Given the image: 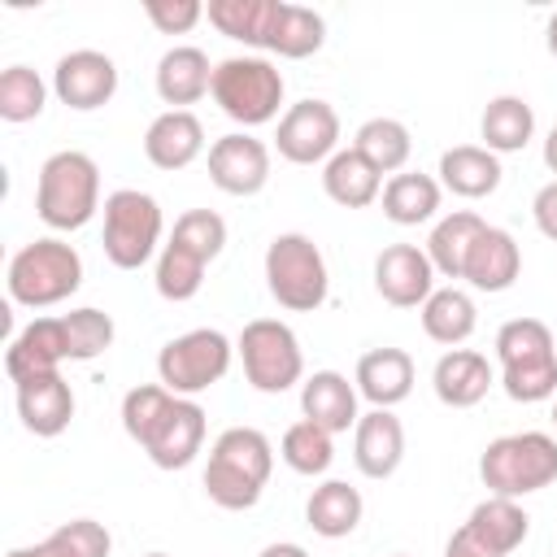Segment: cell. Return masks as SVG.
<instances>
[{"instance_id": "1", "label": "cell", "mask_w": 557, "mask_h": 557, "mask_svg": "<svg viewBox=\"0 0 557 557\" xmlns=\"http://www.w3.org/2000/svg\"><path fill=\"white\" fill-rule=\"evenodd\" d=\"M122 426L157 470H183L205 448V409L161 383H139L122 396Z\"/></svg>"}, {"instance_id": "2", "label": "cell", "mask_w": 557, "mask_h": 557, "mask_svg": "<svg viewBox=\"0 0 557 557\" xmlns=\"http://www.w3.org/2000/svg\"><path fill=\"white\" fill-rule=\"evenodd\" d=\"M270 470H274V444L257 426H226L209 448V466L200 483L218 509L239 513L261 500Z\"/></svg>"}, {"instance_id": "3", "label": "cell", "mask_w": 557, "mask_h": 557, "mask_svg": "<svg viewBox=\"0 0 557 557\" xmlns=\"http://www.w3.org/2000/svg\"><path fill=\"white\" fill-rule=\"evenodd\" d=\"M500 387L518 405H540L557 396V339L540 318H509L496 331Z\"/></svg>"}, {"instance_id": "4", "label": "cell", "mask_w": 557, "mask_h": 557, "mask_svg": "<svg viewBox=\"0 0 557 557\" xmlns=\"http://www.w3.org/2000/svg\"><path fill=\"white\" fill-rule=\"evenodd\" d=\"M100 209V165L78 152L61 148L39 165L35 178V213L52 231H78Z\"/></svg>"}, {"instance_id": "5", "label": "cell", "mask_w": 557, "mask_h": 557, "mask_svg": "<svg viewBox=\"0 0 557 557\" xmlns=\"http://www.w3.org/2000/svg\"><path fill=\"white\" fill-rule=\"evenodd\" d=\"M479 479L487 496L522 500L548 483H557V440L548 431H518L500 435L479 457Z\"/></svg>"}, {"instance_id": "6", "label": "cell", "mask_w": 557, "mask_h": 557, "mask_svg": "<svg viewBox=\"0 0 557 557\" xmlns=\"http://www.w3.org/2000/svg\"><path fill=\"white\" fill-rule=\"evenodd\" d=\"M4 283H9V300L13 305L48 309V305L70 300L83 287V257H78L74 244H65L57 235H44V239H35V244L13 252Z\"/></svg>"}, {"instance_id": "7", "label": "cell", "mask_w": 557, "mask_h": 557, "mask_svg": "<svg viewBox=\"0 0 557 557\" xmlns=\"http://www.w3.org/2000/svg\"><path fill=\"white\" fill-rule=\"evenodd\" d=\"M265 287L292 313L322 309L326 292H331V274H326L322 248L309 235H300V231L274 235L270 248H265Z\"/></svg>"}, {"instance_id": "8", "label": "cell", "mask_w": 557, "mask_h": 557, "mask_svg": "<svg viewBox=\"0 0 557 557\" xmlns=\"http://www.w3.org/2000/svg\"><path fill=\"white\" fill-rule=\"evenodd\" d=\"M218 109L239 122L244 131L248 126H265L278 117V104H283V74L270 57H226L213 65V91Z\"/></svg>"}, {"instance_id": "9", "label": "cell", "mask_w": 557, "mask_h": 557, "mask_svg": "<svg viewBox=\"0 0 557 557\" xmlns=\"http://www.w3.org/2000/svg\"><path fill=\"white\" fill-rule=\"evenodd\" d=\"M165 218L157 196L139 191V187H117L104 196V257L117 270H139L144 261H152L157 244H161Z\"/></svg>"}, {"instance_id": "10", "label": "cell", "mask_w": 557, "mask_h": 557, "mask_svg": "<svg viewBox=\"0 0 557 557\" xmlns=\"http://www.w3.org/2000/svg\"><path fill=\"white\" fill-rule=\"evenodd\" d=\"M231 357H235V344L222 331H213V326L183 331L170 344H161V352H157V383L170 387L174 396H200V392H209L213 383L226 379Z\"/></svg>"}, {"instance_id": "11", "label": "cell", "mask_w": 557, "mask_h": 557, "mask_svg": "<svg viewBox=\"0 0 557 557\" xmlns=\"http://www.w3.org/2000/svg\"><path fill=\"white\" fill-rule=\"evenodd\" d=\"M235 352L244 361V379L265 392V396H278L287 387H296L305 379V352H300V339L287 322L278 318H252L239 339H235Z\"/></svg>"}, {"instance_id": "12", "label": "cell", "mask_w": 557, "mask_h": 557, "mask_svg": "<svg viewBox=\"0 0 557 557\" xmlns=\"http://www.w3.org/2000/svg\"><path fill=\"white\" fill-rule=\"evenodd\" d=\"M274 148L292 165H318V161L326 165L339 152V113L313 96L287 104V113L278 117V131H274Z\"/></svg>"}, {"instance_id": "13", "label": "cell", "mask_w": 557, "mask_h": 557, "mask_svg": "<svg viewBox=\"0 0 557 557\" xmlns=\"http://www.w3.org/2000/svg\"><path fill=\"white\" fill-rule=\"evenodd\" d=\"M209 183L226 196H257L270 183V148L248 135L231 131L209 144Z\"/></svg>"}, {"instance_id": "14", "label": "cell", "mask_w": 557, "mask_h": 557, "mask_svg": "<svg viewBox=\"0 0 557 557\" xmlns=\"http://www.w3.org/2000/svg\"><path fill=\"white\" fill-rule=\"evenodd\" d=\"M52 91L65 109H78V113H91L100 104L113 100L117 91V65L113 57L96 52V48H74L57 61L52 70Z\"/></svg>"}, {"instance_id": "15", "label": "cell", "mask_w": 557, "mask_h": 557, "mask_svg": "<svg viewBox=\"0 0 557 557\" xmlns=\"http://www.w3.org/2000/svg\"><path fill=\"white\" fill-rule=\"evenodd\" d=\"M374 292L392 309H422L435 292V265L418 244H387L374 257Z\"/></svg>"}, {"instance_id": "16", "label": "cell", "mask_w": 557, "mask_h": 557, "mask_svg": "<svg viewBox=\"0 0 557 557\" xmlns=\"http://www.w3.org/2000/svg\"><path fill=\"white\" fill-rule=\"evenodd\" d=\"M61 361H70V339H65L61 318L26 322L4 348V374H9L13 387L26 383V379H39V374H57Z\"/></svg>"}, {"instance_id": "17", "label": "cell", "mask_w": 557, "mask_h": 557, "mask_svg": "<svg viewBox=\"0 0 557 557\" xmlns=\"http://www.w3.org/2000/svg\"><path fill=\"white\" fill-rule=\"evenodd\" d=\"M352 461L366 479H392L405 461V426L392 409H370L352 426Z\"/></svg>"}, {"instance_id": "18", "label": "cell", "mask_w": 557, "mask_h": 557, "mask_svg": "<svg viewBox=\"0 0 557 557\" xmlns=\"http://www.w3.org/2000/svg\"><path fill=\"white\" fill-rule=\"evenodd\" d=\"M205 152V126L191 109H165L144 131V157L157 170H187Z\"/></svg>"}, {"instance_id": "19", "label": "cell", "mask_w": 557, "mask_h": 557, "mask_svg": "<svg viewBox=\"0 0 557 557\" xmlns=\"http://www.w3.org/2000/svg\"><path fill=\"white\" fill-rule=\"evenodd\" d=\"M492 383H496V370H492V361H487L483 352H474V348H448V352L435 361V370H431V387H435L440 405H448V409H470V405H479Z\"/></svg>"}, {"instance_id": "20", "label": "cell", "mask_w": 557, "mask_h": 557, "mask_svg": "<svg viewBox=\"0 0 557 557\" xmlns=\"http://www.w3.org/2000/svg\"><path fill=\"white\" fill-rule=\"evenodd\" d=\"M13 392H17V418H22V426H26L30 435L52 440V435H61V431L70 426V418H74V392H70V383L61 379V370H57V374L26 379V383H17Z\"/></svg>"}, {"instance_id": "21", "label": "cell", "mask_w": 557, "mask_h": 557, "mask_svg": "<svg viewBox=\"0 0 557 557\" xmlns=\"http://www.w3.org/2000/svg\"><path fill=\"white\" fill-rule=\"evenodd\" d=\"M522 274V248L505 226H483V235L474 239L470 257H466V283L474 292H509Z\"/></svg>"}, {"instance_id": "22", "label": "cell", "mask_w": 557, "mask_h": 557, "mask_svg": "<svg viewBox=\"0 0 557 557\" xmlns=\"http://www.w3.org/2000/svg\"><path fill=\"white\" fill-rule=\"evenodd\" d=\"M352 383L374 409H392L413 392V357L405 348H370L361 352Z\"/></svg>"}, {"instance_id": "23", "label": "cell", "mask_w": 557, "mask_h": 557, "mask_svg": "<svg viewBox=\"0 0 557 557\" xmlns=\"http://www.w3.org/2000/svg\"><path fill=\"white\" fill-rule=\"evenodd\" d=\"M283 4H287V0H209L205 17H209L226 39L270 52L274 30H278V17H283Z\"/></svg>"}, {"instance_id": "24", "label": "cell", "mask_w": 557, "mask_h": 557, "mask_svg": "<svg viewBox=\"0 0 557 557\" xmlns=\"http://www.w3.org/2000/svg\"><path fill=\"white\" fill-rule=\"evenodd\" d=\"M213 91V65L205 57V48L196 44H174L161 61H157V96L170 109H187L200 96Z\"/></svg>"}, {"instance_id": "25", "label": "cell", "mask_w": 557, "mask_h": 557, "mask_svg": "<svg viewBox=\"0 0 557 557\" xmlns=\"http://www.w3.org/2000/svg\"><path fill=\"white\" fill-rule=\"evenodd\" d=\"M300 413L318 426H326L331 435L357 426V383H348L339 370H313L300 383Z\"/></svg>"}, {"instance_id": "26", "label": "cell", "mask_w": 557, "mask_h": 557, "mask_svg": "<svg viewBox=\"0 0 557 557\" xmlns=\"http://www.w3.org/2000/svg\"><path fill=\"white\" fill-rule=\"evenodd\" d=\"M461 531H466L479 548H487V553H496V557H509V553L527 540L531 518H527V509H522L518 500H509V496H487V500H479V505L470 509V518L461 522Z\"/></svg>"}, {"instance_id": "27", "label": "cell", "mask_w": 557, "mask_h": 557, "mask_svg": "<svg viewBox=\"0 0 557 557\" xmlns=\"http://www.w3.org/2000/svg\"><path fill=\"white\" fill-rule=\"evenodd\" d=\"M500 157L483 144H457L440 157V187H448L461 200H483L500 187Z\"/></svg>"}, {"instance_id": "28", "label": "cell", "mask_w": 557, "mask_h": 557, "mask_svg": "<svg viewBox=\"0 0 557 557\" xmlns=\"http://www.w3.org/2000/svg\"><path fill=\"white\" fill-rule=\"evenodd\" d=\"M361 513H366V500H361V492H357L352 483H344V479L318 483V487L309 492V500H305V522H309L313 535H322V540H344V535H352L357 522H361Z\"/></svg>"}, {"instance_id": "29", "label": "cell", "mask_w": 557, "mask_h": 557, "mask_svg": "<svg viewBox=\"0 0 557 557\" xmlns=\"http://www.w3.org/2000/svg\"><path fill=\"white\" fill-rule=\"evenodd\" d=\"M322 191L339 205V209H366L383 196V174L357 152V148H339L326 165H322Z\"/></svg>"}, {"instance_id": "30", "label": "cell", "mask_w": 557, "mask_h": 557, "mask_svg": "<svg viewBox=\"0 0 557 557\" xmlns=\"http://www.w3.org/2000/svg\"><path fill=\"white\" fill-rule=\"evenodd\" d=\"M483 218L474 209H453L444 213L435 226H431V239H426V257L435 265L440 278H461L466 274V257L474 248V239L483 235Z\"/></svg>"}, {"instance_id": "31", "label": "cell", "mask_w": 557, "mask_h": 557, "mask_svg": "<svg viewBox=\"0 0 557 557\" xmlns=\"http://www.w3.org/2000/svg\"><path fill=\"white\" fill-rule=\"evenodd\" d=\"M440 178L422 174V170H400L383 183V218L396 222V226H418V222H431L440 213Z\"/></svg>"}, {"instance_id": "32", "label": "cell", "mask_w": 557, "mask_h": 557, "mask_svg": "<svg viewBox=\"0 0 557 557\" xmlns=\"http://www.w3.org/2000/svg\"><path fill=\"white\" fill-rule=\"evenodd\" d=\"M418 318H422L426 339H435L444 348L466 344L474 335V326H479V309H474L470 292H461V287H435L426 296V305L418 309Z\"/></svg>"}, {"instance_id": "33", "label": "cell", "mask_w": 557, "mask_h": 557, "mask_svg": "<svg viewBox=\"0 0 557 557\" xmlns=\"http://www.w3.org/2000/svg\"><path fill=\"white\" fill-rule=\"evenodd\" d=\"M479 135H483V148L487 152H522L535 135V113L522 96H496L487 100L483 117H479Z\"/></svg>"}, {"instance_id": "34", "label": "cell", "mask_w": 557, "mask_h": 557, "mask_svg": "<svg viewBox=\"0 0 557 557\" xmlns=\"http://www.w3.org/2000/svg\"><path fill=\"white\" fill-rule=\"evenodd\" d=\"M113 540L96 518H70L57 531H48L39 544L9 548L4 557H109Z\"/></svg>"}, {"instance_id": "35", "label": "cell", "mask_w": 557, "mask_h": 557, "mask_svg": "<svg viewBox=\"0 0 557 557\" xmlns=\"http://www.w3.org/2000/svg\"><path fill=\"white\" fill-rule=\"evenodd\" d=\"M352 148H357L379 174H400L405 161H409V152H413V135H409V126L396 122V117H370V122L357 126Z\"/></svg>"}, {"instance_id": "36", "label": "cell", "mask_w": 557, "mask_h": 557, "mask_svg": "<svg viewBox=\"0 0 557 557\" xmlns=\"http://www.w3.org/2000/svg\"><path fill=\"white\" fill-rule=\"evenodd\" d=\"M205 270H209V261H205V257H196L191 248H183V244L165 239V244H161V252H157V270H152L157 296H161V300H174V305L191 300V296L200 292V283H205Z\"/></svg>"}, {"instance_id": "37", "label": "cell", "mask_w": 557, "mask_h": 557, "mask_svg": "<svg viewBox=\"0 0 557 557\" xmlns=\"http://www.w3.org/2000/svg\"><path fill=\"white\" fill-rule=\"evenodd\" d=\"M278 457H283L287 470H296V474H309V479H313V474H326L331 461H335V435H331L326 426L300 418V422H292V426L283 431Z\"/></svg>"}, {"instance_id": "38", "label": "cell", "mask_w": 557, "mask_h": 557, "mask_svg": "<svg viewBox=\"0 0 557 557\" xmlns=\"http://www.w3.org/2000/svg\"><path fill=\"white\" fill-rule=\"evenodd\" d=\"M322 44H326V22H322V13L305 9V4H283V17H278V30H274L270 52L287 57V61H305V57H313Z\"/></svg>"}, {"instance_id": "39", "label": "cell", "mask_w": 557, "mask_h": 557, "mask_svg": "<svg viewBox=\"0 0 557 557\" xmlns=\"http://www.w3.org/2000/svg\"><path fill=\"white\" fill-rule=\"evenodd\" d=\"M48 104V83L30 65H9L0 74V117L4 122H35Z\"/></svg>"}, {"instance_id": "40", "label": "cell", "mask_w": 557, "mask_h": 557, "mask_svg": "<svg viewBox=\"0 0 557 557\" xmlns=\"http://www.w3.org/2000/svg\"><path fill=\"white\" fill-rule=\"evenodd\" d=\"M61 322H65V339H70V361H96L113 344V318L104 309L83 305V309L61 313Z\"/></svg>"}, {"instance_id": "41", "label": "cell", "mask_w": 557, "mask_h": 557, "mask_svg": "<svg viewBox=\"0 0 557 557\" xmlns=\"http://www.w3.org/2000/svg\"><path fill=\"white\" fill-rule=\"evenodd\" d=\"M170 239L183 244V248H191L196 257L213 261V257L226 248V222H222V213H213V209H187V213L174 218Z\"/></svg>"}, {"instance_id": "42", "label": "cell", "mask_w": 557, "mask_h": 557, "mask_svg": "<svg viewBox=\"0 0 557 557\" xmlns=\"http://www.w3.org/2000/svg\"><path fill=\"white\" fill-rule=\"evenodd\" d=\"M144 13L161 35H187L205 17V4L200 0H144Z\"/></svg>"}, {"instance_id": "43", "label": "cell", "mask_w": 557, "mask_h": 557, "mask_svg": "<svg viewBox=\"0 0 557 557\" xmlns=\"http://www.w3.org/2000/svg\"><path fill=\"white\" fill-rule=\"evenodd\" d=\"M531 218H535L540 235L557 244V178H553V183H544V187L535 191V200H531Z\"/></svg>"}, {"instance_id": "44", "label": "cell", "mask_w": 557, "mask_h": 557, "mask_svg": "<svg viewBox=\"0 0 557 557\" xmlns=\"http://www.w3.org/2000/svg\"><path fill=\"white\" fill-rule=\"evenodd\" d=\"M444 557H496V553H487V548H479L461 527L448 535V544H444Z\"/></svg>"}, {"instance_id": "45", "label": "cell", "mask_w": 557, "mask_h": 557, "mask_svg": "<svg viewBox=\"0 0 557 557\" xmlns=\"http://www.w3.org/2000/svg\"><path fill=\"white\" fill-rule=\"evenodd\" d=\"M257 557H309L300 544H292V540H278V544H265Z\"/></svg>"}, {"instance_id": "46", "label": "cell", "mask_w": 557, "mask_h": 557, "mask_svg": "<svg viewBox=\"0 0 557 557\" xmlns=\"http://www.w3.org/2000/svg\"><path fill=\"white\" fill-rule=\"evenodd\" d=\"M544 165H548V170L557 174V126H553V131L544 135Z\"/></svg>"}, {"instance_id": "47", "label": "cell", "mask_w": 557, "mask_h": 557, "mask_svg": "<svg viewBox=\"0 0 557 557\" xmlns=\"http://www.w3.org/2000/svg\"><path fill=\"white\" fill-rule=\"evenodd\" d=\"M544 39H548V52H553V57H557V13H553V17H548V35H544Z\"/></svg>"}, {"instance_id": "48", "label": "cell", "mask_w": 557, "mask_h": 557, "mask_svg": "<svg viewBox=\"0 0 557 557\" xmlns=\"http://www.w3.org/2000/svg\"><path fill=\"white\" fill-rule=\"evenodd\" d=\"M144 557H170V553H144Z\"/></svg>"}, {"instance_id": "49", "label": "cell", "mask_w": 557, "mask_h": 557, "mask_svg": "<svg viewBox=\"0 0 557 557\" xmlns=\"http://www.w3.org/2000/svg\"><path fill=\"white\" fill-rule=\"evenodd\" d=\"M553 426H557V405H553Z\"/></svg>"}, {"instance_id": "50", "label": "cell", "mask_w": 557, "mask_h": 557, "mask_svg": "<svg viewBox=\"0 0 557 557\" xmlns=\"http://www.w3.org/2000/svg\"><path fill=\"white\" fill-rule=\"evenodd\" d=\"M392 557H409V553H392Z\"/></svg>"}]
</instances>
